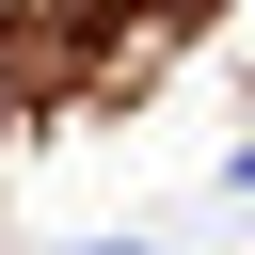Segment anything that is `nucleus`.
<instances>
[{
  "mask_svg": "<svg viewBox=\"0 0 255 255\" xmlns=\"http://www.w3.org/2000/svg\"><path fill=\"white\" fill-rule=\"evenodd\" d=\"M80 255H143V239H80Z\"/></svg>",
  "mask_w": 255,
  "mask_h": 255,
  "instance_id": "f257e3e1",
  "label": "nucleus"
}]
</instances>
